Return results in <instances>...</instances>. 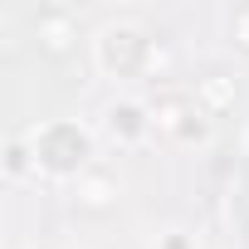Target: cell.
Listing matches in <instances>:
<instances>
[{"mask_svg": "<svg viewBox=\"0 0 249 249\" xmlns=\"http://www.w3.org/2000/svg\"><path fill=\"white\" fill-rule=\"evenodd\" d=\"M30 171H39V161H35V147L15 137V142L5 147V176H15V181H20V176H30Z\"/></svg>", "mask_w": 249, "mask_h": 249, "instance_id": "cell-9", "label": "cell"}, {"mask_svg": "<svg viewBox=\"0 0 249 249\" xmlns=\"http://www.w3.org/2000/svg\"><path fill=\"white\" fill-rule=\"evenodd\" d=\"M35 39L44 54H69L78 44V20L69 10H39L35 15Z\"/></svg>", "mask_w": 249, "mask_h": 249, "instance_id": "cell-5", "label": "cell"}, {"mask_svg": "<svg viewBox=\"0 0 249 249\" xmlns=\"http://www.w3.org/2000/svg\"><path fill=\"white\" fill-rule=\"evenodd\" d=\"M30 147H35L39 171H49V176H83L88 157H93V137L78 127V122H69V117L44 122V127L30 137Z\"/></svg>", "mask_w": 249, "mask_h": 249, "instance_id": "cell-1", "label": "cell"}, {"mask_svg": "<svg viewBox=\"0 0 249 249\" xmlns=\"http://www.w3.org/2000/svg\"><path fill=\"white\" fill-rule=\"evenodd\" d=\"M152 127L191 147V142H205L210 137V112L196 103V93H161L152 103Z\"/></svg>", "mask_w": 249, "mask_h": 249, "instance_id": "cell-3", "label": "cell"}, {"mask_svg": "<svg viewBox=\"0 0 249 249\" xmlns=\"http://www.w3.org/2000/svg\"><path fill=\"white\" fill-rule=\"evenodd\" d=\"M171 64H176L171 44H166L161 35H152V44H147V69H142V78H166V73H171Z\"/></svg>", "mask_w": 249, "mask_h": 249, "instance_id": "cell-8", "label": "cell"}, {"mask_svg": "<svg viewBox=\"0 0 249 249\" xmlns=\"http://www.w3.org/2000/svg\"><path fill=\"white\" fill-rule=\"evenodd\" d=\"M73 200L83 205V210H107L112 200H117V181H112V171H83L78 176V186H73Z\"/></svg>", "mask_w": 249, "mask_h": 249, "instance_id": "cell-6", "label": "cell"}, {"mask_svg": "<svg viewBox=\"0 0 249 249\" xmlns=\"http://www.w3.org/2000/svg\"><path fill=\"white\" fill-rule=\"evenodd\" d=\"M161 249H191V239H186V234H181V230H171V234H166V239H161Z\"/></svg>", "mask_w": 249, "mask_h": 249, "instance_id": "cell-11", "label": "cell"}, {"mask_svg": "<svg viewBox=\"0 0 249 249\" xmlns=\"http://www.w3.org/2000/svg\"><path fill=\"white\" fill-rule=\"evenodd\" d=\"M234 93H239V83L234 78H225V73H205V78H196V103L215 117V112H225L230 103H234Z\"/></svg>", "mask_w": 249, "mask_h": 249, "instance_id": "cell-7", "label": "cell"}, {"mask_svg": "<svg viewBox=\"0 0 249 249\" xmlns=\"http://www.w3.org/2000/svg\"><path fill=\"white\" fill-rule=\"evenodd\" d=\"M147 44H152V35H142L137 25H107L93 39V54H98V69L112 73V78H142Z\"/></svg>", "mask_w": 249, "mask_h": 249, "instance_id": "cell-2", "label": "cell"}, {"mask_svg": "<svg viewBox=\"0 0 249 249\" xmlns=\"http://www.w3.org/2000/svg\"><path fill=\"white\" fill-rule=\"evenodd\" d=\"M230 44L239 54H249V5H234L230 10Z\"/></svg>", "mask_w": 249, "mask_h": 249, "instance_id": "cell-10", "label": "cell"}, {"mask_svg": "<svg viewBox=\"0 0 249 249\" xmlns=\"http://www.w3.org/2000/svg\"><path fill=\"white\" fill-rule=\"evenodd\" d=\"M103 122H107V137H112V142L137 147V142L152 132V107H142V103H132V98H122V103H107Z\"/></svg>", "mask_w": 249, "mask_h": 249, "instance_id": "cell-4", "label": "cell"}]
</instances>
